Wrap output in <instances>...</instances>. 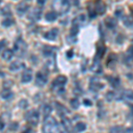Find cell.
I'll list each match as a JSON object with an SVG mask.
<instances>
[{
  "label": "cell",
  "mask_w": 133,
  "mask_h": 133,
  "mask_svg": "<svg viewBox=\"0 0 133 133\" xmlns=\"http://www.w3.org/2000/svg\"><path fill=\"white\" fill-rule=\"evenodd\" d=\"M18 106L20 107V108H21V109H26L28 107H29V102H28L27 99L23 98V99H21L20 101H19Z\"/></svg>",
  "instance_id": "d6a6232c"
},
{
  "label": "cell",
  "mask_w": 133,
  "mask_h": 133,
  "mask_svg": "<svg viewBox=\"0 0 133 133\" xmlns=\"http://www.w3.org/2000/svg\"><path fill=\"white\" fill-rule=\"evenodd\" d=\"M79 32V27L75 24H72L71 29H70V36H76V35L78 34Z\"/></svg>",
  "instance_id": "836d02e7"
},
{
  "label": "cell",
  "mask_w": 133,
  "mask_h": 133,
  "mask_svg": "<svg viewBox=\"0 0 133 133\" xmlns=\"http://www.w3.org/2000/svg\"><path fill=\"white\" fill-rule=\"evenodd\" d=\"M51 7L57 14H64L69 11L70 5L66 0H53L52 4H51Z\"/></svg>",
  "instance_id": "277c9868"
},
{
  "label": "cell",
  "mask_w": 133,
  "mask_h": 133,
  "mask_svg": "<svg viewBox=\"0 0 133 133\" xmlns=\"http://www.w3.org/2000/svg\"><path fill=\"white\" fill-rule=\"evenodd\" d=\"M28 51V44L23 38L19 37L14 43V53L18 57L23 58Z\"/></svg>",
  "instance_id": "3957f363"
},
{
  "label": "cell",
  "mask_w": 133,
  "mask_h": 133,
  "mask_svg": "<svg viewBox=\"0 0 133 133\" xmlns=\"http://www.w3.org/2000/svg\"><path fill=\"white\" fill-rule=\"evenodd\" d=\"M110 131L111 132H122V131H123V129L122 127H120V126H115V127L111 128Z\"/></svg>",
  "instance_id": "74e56055"
},
{
  "label": "cell",
  "mask_w": 133,
  "mask_h": 133,
  "mask_svg": "<svg viewBox=\"0 0 133 133\" xmlns=\"http://www.w3.org/2000/svg\"><path fill=\"white\" fill-rule=\"evenodd\" d=\"M54 106H55V109H56V111H57V115H59L61 117L65 116L66 115H68V114L70 113L69 111H68V109L66 108V107H64L62 104H61V103L55 102Z\"/></svg>",
  "instance_id": "2e32d148"
},
{
  "label": "cell",
  "mask_w": 133,
  "mask_h": 133,
  "mask_svg": "<svg viewBox=\"0 0 133 133\" xmlns=\"http://www.w3.org/2000/svg\"><path fill=\"white\" fill-rule=\"evenodd\" d=\"M14 22H15V21H14V19L8 17V18L5 19V20L2 21V26L5 28H8V27H11L12 24H14Z\"/></svg>",
  "instance_id": "f546056e"
},
{
  "label": "cell",
  "mask_w": 133,
  "mask_h": 133,
  "mask_svg": "<svg viewBox=\"0 0 133 133\" xmlns=\"http://www.w3.org/2000/svg\"><path fill=\"white\" fill-rule=\"evenodd\" d=\"M122 20L123 21V23L126 27L128 28H131L132 27V20H131V17L129 18L128 16H123L122 17Z\"/></svg>",
  "instance_id": "4dcf8cb0"
},
{
  "label": "cell",
  "mask_w": 133,
  "mask_h": 133,
  "mask_svg": "<svg viewBox=\"0 0 133 133\" xmlns=\"http://www.w3.org/2000/svg\"><path fill=\"white\" fill-rule=\"evenodd\" d=\"M1 2H2V0H0V4H1Z\"/></svg>",
  "instance_id": "f6af8a7d"
},
{
  "label": "cell",
  "mask_w": 133,
  "mask_h": 133,
  "mask_svg": "<svg viewBox=\"0 0 133 133\" xmlns=\"http://www.w3.org/2000/svg\"><path fill=\"white\" fill-rule=\"evenodd\" d=\"M4 128H5V123H4L3 122L0 121V131H1V130H3Z\"/></svg>",
  "instance_id": "ee69618b"
},
{
  "label": "cell",
  "mask_w": 133,
  "mask_h": 133,
  "mask_svg": "<svg viewBox=\"0 0 133 133\" xmlns=\"http://www.w3.org/2000/svg\"><path fill=\"white\" fill-rule=\"evenodd\" d=\"M115 16L118 17V18H122V17L123 16V9H121V8L117 9L115 11Z\"/></svg>",
  "instance_id": "8d00e7d4"
},
{
  "label": "cell",
  "mask_w": 133,
  "mask_h": 133,
  "mask_svg": "<svg viewBox=\"0 0 133 133\" xmlns=\"http://www.w3.org/2000/svg\"><path fill=\"white\" fill-rule=\"evenodd\" d=\"M41 16H42V10L38 7H35L29 14V20L32 21H38L41 19Z\"/></svg>",
  "instance_id": "5bb4252c"
},
{
  "label": "cell",
  "mask_w": 133,
  "mask_h": 133,
  "mask_svg": "<svg viewBox=\"0 0 133 133\" xmlns=\"http://www.w3.org/2000/svg\"><path fill=\"white\" fill-rule=\"evenodd\" d=\"M48 82V73L47 69L42 70L36 73V85L38 87H43Z\"/></svg>",
  "instance_id": "8992f818"
},
{
  "label": "cell",
  "mask_w": 133,
  "mask_h": 133,
  "mask_svg": "<svg viewBox=\"0 0 133 133\" xmlns=\"http://www.w3.org/2000/svg\"><path fill=\"white\" fill-rule=\"evenodd\" d=\"M31 2L32 0H22L21 2H20L16 6L17 14L19 15H22L25 12H27L29 8H30Z\"/></svg>",
  "instance_id": "52a82bcc"
},
{
  "label": "cell",
  "mask_w": 133,
  "mask_h": 133,
  "mask_svg": "<svg viewBox=\"0 0 133 133\" xmlns=\"http://www.w3.org/2000/svg\"><path fill=\"white\" fill-rule=\"evenodd\" d=\"M46 1H47V0H36L37 4H38V5H44V4L46 3Z\"/></svg>",
  "instance_id": "7bdbcfd3"
},
{
  "label": "cell",
  "mask_w": 133,
  "mask_h": 133,
  "mask_svg": "<svg viewBox=\"0 0 133 133\" xmlns=\"http://www.w3.org/2000/svg\"><path fill=\"white\" fill-rule=\"evenodd\" d=\"M58 35H59V29L57 28H53V29H50L49 31H47L44 35V37L48 41H55L57 38Z\"/></svg>",
  "instance_id": "9a60e30c"
},
{
  "label": "cell",
  "mask_w": 133,
  "mask_h": 133,
  "mask_svg": "<svg viewBox=\"0 0 133 133\" xmlns=\"http://www.w3.org/2000/svg\"><path fill=\"white\" fill-rule=\"evenodd\" d=\"M66 83H68V77L61 75V76H58L52 81L51 88L52 89V91H56L58 94H63L66 91L65 85L66 84Z\"/></svg>",
  "instance_id": "7a4b0ae2"
},
{
  "label": "cell",
  "mask_w": 133,
  "mask_h": 133,
  "mask_svg": "<svg viewBox=\"0 0 133 133\" xmlns=\"http://www.w3.org/2000/svg\"><path fill=\"white\" fill-rule=\"evenodd\" d=\"M33 78V71L31 68H25L21 75V83H29L31 82Z\"/></svg>",
  "instance_id": "4fadbf2b"
},
{
  "label": "cell",
  "mask_w": 133,
  "mask_h": 133,
  "mask_svg": "<svg viewBox=\"0 0 133 133\" xmlns=\"http://www.w3.org/2000/svg\"><path fill=\"white\" fill-rule=\"evenodd\" d=\"M14 55V51L11 50V49H6V50L4 51V52L2 53V59L5 61H10L11 59H12Z\"/></svg>",
  "instance_id": "d4e9b609"
},
{
  "label": "cell",
  "mask_w": 133,
  "mask_h": 133,
  "mask_svg": "<svg viewBox=\"0 0 133 133\" xmlns=\"http://www.w3.org/2000/svg\"><path fill=\"white\" fill-rule=\"evenodd\" d=\"M24 117L28 123L31 124L32 126H36L39 123V111L36 109L27 111L24 115Z\"/></svg>",
  "instance_id": "5b68a950"
},
{
  "label": "cell",
  "mask_w": 133,
  "mask_h": 133,
  "mask_svg": "<svg viewBox=\"0 0 133 133\" xmlns=\"http://www.w3.org/2000/svg\"><path fill=\"white\" fill-rule=\"evenodd\" d=\"M58 18V14L56 12H49L45 14V20L49 22H53L57 20Z\"/></svg>",
  "instance_id": "4316f807"
},
{
  "label": "cell",
  "mask_w": 133,
  "mask_h": 133,
  "mask_svg": "<svg viewBox=\"0 0 133 133\" xmlns=\"http://www.w3.org/2000/svg\"><path fill=\"white\" fill-rule=\"evenodd\" d=\"M19 129V123H16V122H14V123H12L9 125V130H12V131H14V130H18Z\"/></svg>",
  "instance_id": "d590c367"
},
{
  "label": "cell",
  "mask_w": 133,
  "mask_h": 133,
  "mask_svg": "<svg viewBox=\"0 0 133 133\" xmlns=\"http://www.w3.org/2000/svg\"><path fill=\"white\" fill-rule=\"evenodd\" d=\"M125 62L128 65L132 64V46L130 47V49L128 50V52L126 53V58H125Z\"/></svg>",
  "instance_id": "f1b7e54d"
},
{
  "label": "cell",
  "mask_w": 133,
  "mask_h": 133,
  "mask_svg": "<svg viewBox=\"0 0 133 133\" xmlns=\"http://www.w3.org/2000/svg\"><path fill=\"white\" fill-rule=\"evenodd\" d=\"M87 10H88V15H89L90 19H94L97 17V14H96L95 10L93 7V3H89V5H87Z\"/></svg>",
  "instance_id": "484cf974"
},
{
  "label": "cell",
  "mask_w": 133,
  "mask_h": 133,
  "mask_svg": "<svg viewBox=\"0 0 133 133\" xmlns=\"http://www.w3.org/2000/svg\"><path fill=\"white\" fill-rule=\"evenodd\" d=\"M106 79L108 81L110 85L112 86L113 88H118L121 84V80H120L119 76H106Z\"/></svg>",
  "instance_id": "ffe728a7"
},
{
  "label": "cell",
  "mask_w": 133,
  "mask_h": 133,
  "mask_svg": "<svg viewBox=\"0 0 133 133\" xmlns=\"http://www.w3.org/2000/svg\"><path fill=\"white\" fill-rule=\"evenodd\" d=\"M114 98H115V94L114 91H108V93L106 94V99L108 100V102H111Z\"/></svg>",
  "instance_id": "e575fe53"
},
{
  "label": "cell",
  "mask_w": 133,
  "mask_h": 133,
  "mask_svg": "<svg viewBox=\"0 0 133 133\" xmlns=\"http://www.w3.org/2000/svg\"><path fill=\"white\" fill-rule=\"evenodd\" d=\"M105 87V84L100 82V80L96 76H93L90 80V90L91 91L97 92Z\"/></svg>",
  "instance_id": "ba28073f"
},
{
  "label": "cell",
  "mask_w": 133,
  "mask_h": 133,
  "mask_svg": "<svg viewBox=\"0 0 133 133\" xmlns=\"http://www.w3.org/2000/svg\"><path fill=\"white\" fill-rule=\"evenodd\" d=\"M66 1L68 2L69 5H73L75 6L79 5V4H80V0H66Z\"/></svg>",
  "instance_id": "f35d334b"
},
{
  "label": "cell",
  "mask_w": 133,
  "mask_h": 133,
  "mask_svg": "<svg viewBox=\"0 0 133 133\" xmlns=\"http://www.w3.org/2000/svg\"><path fill=\"white\" fill-rule=\"evenodd\" d=\"M5 45H6V40L5 39L1 40V41H0V52H1V51L5 48Z\"/></svg>",
  "instance_id": "60d3db41"
},
{
  "label": "cell",
  "mask_w": 133,
  "mask_h": 133,
  "mask_svg": "<svg viewBox=\"0 0 133 133\" xmlns=\"http://www.w3.org/2000/svg\"><path fill=\"white\" fill-rule=\"evenodd\" d=\"M70 105H71L73 109H77L79 107H80V102H79L78 98H72V99L70 100Z\"/></svg>",
  "instance_id": "1f68e13d"
},
{
  "label": "cell",
  "mask_w": 133,
  "mask_h": 133,
  "mask_svg": "<svg viewBox=\"0 0 133 133\" xmlns=\"http://www.w3.org/2000/svg\"><path fill=\"white\" fill-rule=\"evenodd\" d=\"M42 130H43V131L46 132V133L58 132V131H61L62 130L61 127H59L58 122L56 121V119L51 116L44 118Z\"/></svg>",
  "instance_id": "6da1fadb"
},
{
  "label": "cell",
  "mask_w": 133,
  "mask_h": 133,
  "mask_svg": "<svg viewBox=\"0 0 133 133\" xmlns=\"http://www.w3.org/2000/svg\"><path fill=\"white\" fill-rule=\"evenodd\" d=\"M83 104H84V106H86V107H91L92 106V102L90 99H88V98L83 99Z\"/></svg>",
  "instance_id": "b9f144b4"
},
{
  "label": "cell",
  "mask_w": 133,
  "mask_h": 133,
  "mask_svg": "<svg viewBox=\"0 0 133 133\" xmlns=\"http://www.w3.org/2000/svg\"><path fill=\"white\" fill-rule=\"evenodd\" d=\"M86 129H87L86 123H78L76 126H75L74 131H76V132H83V131H84Z\"/></svg>",
  "instance_id": "83f0119b"
},
{
  "label": "cell",
  "mask_w": 133,
  "mask_h": 133,
  "mask_svg": "<svg viewBox=\"0 0 133 133\" xmlns=\"http://www.w3.org/2000/svg\"><path fill=\"white\" fill-rule=\"evenodd\" d=\"M117 62V56L115 53H110L108 58V61H107V66L110 68L111 69H114V68L116 65Z\"/></svg>",
  "instance_id": "603a6c76"
},
{
  "label": "cell",
  "mask_w": 133,
  "mask_h": 133,
  "mask_svg": "<svg viewBox=\"0 0 133 133\" xmlns=\"http://www.w3.org/2000/svg\"><path fill=\"white\" fill-rule=\"evenodd\" d=\"M0 96L3 99H5V100H10V99H12L14 97V91L11 90V88H6L5 87L4 90H2V91L0 92Z\"/></svg>",
  "instance_id": "e0dca14e"
},
{
  "label": "cell",
  "mask_w": 133,
  "mask_h": 133,
  "mask_svg": "<svg viewBox=\"0 0 133 133\" xmlns=\"http://www.w3.org/2000/svg\"><path fill=\"white\" fill-rule=\"evenodd\" d=\"M56 51H57V48L55 46H48L45 45L43 48V55L46 58H52L56 56Z\"/></svg>",
  "instance_id": "8fae6325"
},
{
  "label": "cell",
  "mask_w": 133,
  "mask_h": 133,
  "mask_svg": "<svg viewBox=\"0 0 133 133\" xmlns=\"http://www.w3.org/2000/svg\"><path fill=\"white\" fill-rule=\"evenodd\" d=\"M106 45H105L104 42L100 40L99 42L97 43L96 44V54H95V59H101L103 57H104V54L106 52Z\"/></svg>",
  "instance_id": "9c48e42d"
},
{
  "label": "cell",
  "mask_w": 133,
  "mask_h": 133,
  "mask_svg": "<svg viewBox=\"0 0 133 133\" xmlns=\"http://www.w3.org/2000/svg\"><path fill=\"white\" fill-rule=\"evenodd\" d=\"M93 7L97 15H103L106 12L107 5L102 0H96L95 2H93Z\"/></svg>",
  "instance_id": "30bf717a"
},
{
  "label": "cell",
  "mask_w": 133,
  "mask_h": 133,
  "mask_svg": "<svg viewBox=\"0 0 133 133\" xmlns=\"http://www.w3.org/2000/svg\"><path fill=\"white\" fill-rule=\"evenodd\" d=\"M104 23L106 25V27L109 29H114L117 27V20L113 17H107L104 21Z\"/></svg>",
  "instance_id": "d6986e66"
},
{
  "label": "cell",
  "mask_w": 133,
  "mask_h": 133,
  "mask_svg": "<svg viewBox=\"0 0 133 133\" xmlns=\"http://www.w3.org/2000/svg\"><path fill=\"white\" fill-rule=\"evenodd\" d=\"M91 71L94 72L95 74H100L102 72V66L99 59H93V63L91 66Z\"/></svg>",
  "instance_id": "44dd1931"
},
{
  "label": "cell",
  "mask_w": 133,
  "mask_h": 133,
  "mask_svg": "<svg viewBox=\"0 0 133 133\" xmlns=\"http://www.w3.org/2000/svg\"><path fill=\"white\" fill-rule=\"evenodd\" d=\"M41 112L43 114V116H44V119L48 116H50V115L52 112V108L50 106L49 104H44L42 105L41 107Z\"/></svg>",
  "instance_id": "cb8c5ba5"
},
{
  "label": "cell",
  "mask_w": 133,
  "mask_h": 133,
  "mask_svg": "<svg viewBox=\"0 0 133 133\" xmlns=\"http://www.w3.org/2000/svg\"><path fill=\"white\" fill-rule=\"evenodd\" d=\"M61 127L62 130H65V131H71L72 130V122L70 119H68L66 116L61 117Z\"/></svg>",
  "instance_id": "ac0fdd59"
},
{
  "label": "cell",
  "mask_w": 133,
  "mask_h": 133,
  "mask_svg": "<svg viewBox=\"0 0 133 133\" xmlns=\"http://www.w3.org/2000/svg\"><path fill=\"white\" fill-rule=\"evenodd\" d=\"M88 23V18L85 14H80L77 17L73 20V22L72 24H75L76 26H78L79 28L80 27H84Z\"/></svg>",
  "instance_id": "7c38bea8"
},
{
  "label": "cell",
  "mask_w": 133,
  "mask_h": 133,
  "mask_svg": "<svg viewBox=\"0 0 133 133\" xmlns=\"http://www.w3.org/2000/svg\"><path fill=\"white\" fill-rule=\"evenodd\" d=\"M23 68H25V64L23 62L21 61H14L11 63L9 66V70L12 72H17L19 70L22 69Z\"/></svg>",
  "instance_id": "7402d4cb"
},
{
  "label": "cell",
  "mask_w": 133,
  "mask_h": 133,
  "mask_svg": "<svg viewBox=\"0 0 133 133\" xmlns=\"http://www.w3.org/2000/svg\"><path fill=\"white\" fill-rule=\"evenodd\" d=\"M66 56L68 59H72V58L74 57V51H73V49H70L69 51H66Z\"/></svg>",
  "instance_id": "ab89813d"
}]
</instances>
